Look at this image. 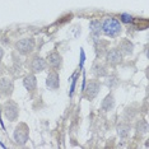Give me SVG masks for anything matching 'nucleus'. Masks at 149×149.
Instances as JSON below:
<instances>
[{"instance_id": "f257e3e1", "label": "nucleus", "mask_w": 149, "mask_h": 149, "mask_svg": "<svg viewBox=\"0 0 149 149\" xmlns=\"http://www.w3.org/2000/svg\"><path fill=\"white\" fill-rule=\"evenodd\" d=\"M102 32L106 36L110 37H116L121 32V24L117 19L115 18H107L102 24Z\"/></svg>"}, {"instance_id": "f03ea898", "label": "nucleus", "mask_w": 149, "mask_h": 149, "mask_svg": "<svg viewBox=\"0 0 149 149\" xmlns=\"http://www.w3.org/2000/svg\"><path fill=\"white\" fill-rule=\"evenodd\" d=\"M35 38L32 37H27V38H22L15 43V50L21 55H29L33 50H35Z\"/></svg>"}, {"instance_id": "7ed1b4c3", "label": "nucleus", "mask_w": 149, "mask_h": 149, "mask_svg": "<svg viewBox=\"0 0 149 149\" xmlns=\"http://www.w3.org/2000/svg\"><path fill=\"white\" fill-rule=\"evenodd\" d=\"M3 112H4V116L8 118L9 121H15L19 115V107L14 101L8 100L3 104Z\"/></svg>"}, {"instance_id": "20e7f679", "label": "nucleus", "mask_w": 149, "mask_h": 149, "mask_svg": "<svg viewBox=\"0 0 149 149\" xmlns=\"http://www.w3.org/2000/svg\"><path fill=\"white\" fill-rule=\"evenodd\" d=\"M29 138V129L24 123L18 124L14 130V140L18 145H24Z\"/></svg>"}, {"instance_id": "39448f33", "label": "nucleus", "mask_w": 149, "mask_h": 149, "mask_svg": "<svg viewBox=\"0 0 149 149\" xmlns=\"http://www.w3.org/2000/svg\"><path fill=\"white\" fill-rule=\"evenodd\" d=\"M100 89H101V84L98 83L97 80H91V82L87 84V87L84 88V96H86L87 100L92 101L97 97Z\"/></svg>"}, {"instance_id": "423d86ee", "label": "nucleus", "mask_w": 149, "mask_h": 149, "mask_svg": "<svg viewBox=\"0 0 149 149\" xmlns=\"http://www.w3.org/2000/svg\"><path fill=\"white\" fill-rule=\"evenodd\" d=\"M46 69V60L42 59L41 56L35 55L29 61V70L35 74V73H41Z\"/></svg>"}, {"instance_id": "0eeeda50", "label": "nucleus", "mask_w": 149, "mask_h": 149, "mask_svg": "<svg viewBox=\"0 0 149 149\" xmlns=\"http://www.w3.org/2000/svg\"><path fill=\"white\" fill-rule=\"evenodd\" d=\"M123 61V54L117 49H110L106 52V63L111 66H116Z\"/></svg>"}, {"instance_id": "6e6552de", "label": "nucleus", "mask_w": 149, "mask_h": 149, "mask_svg": "<svg viewBox=\"0 0 149 149\" xmlns=\"http://www.w3.org/2000/svg\"><path fill=\"white\" fill-rule=\"evenodd\" d=\"M46 64H49V66L54 70H59L63 65V57L59 52L54 51L51 54L47 55V60H46Z\"/></svg>"}, {"instance_id": "1a4fd4ad", "label": "nucleus", "mask_w": 149, "mask_h": 149, "mask_svg": "<svg viewBox=\"0 0 149 149\" xmlns=\"http://www.w3.org/2000/svg\"><path fill=\"white\" fill-rule=\"evenodd\" d=\"M13 89H14V84L10 79L8 78H1L0 79V94L4 97H9L12 96Z\"/></svg>"}, {"instance_id": "9d476101", "label": "nucleus", "mask_w": 149, "mask_h": 149, "mask_svg": "<svg viewBox=\"0 0 149 149\" xmlns=\"http://www.w3.org/2000/svg\"><path fill=\"white\" fill-rule=\"evenodd\" d=\"M46 86L52 91H55L60 87V77L55 70L49 73V75H47V78H46Z\"/></svg>"}, {"instance_id": "9b49d317", "label": "nucleus", "mask_w": 149, "mask_h": 149, "mask_svg": "<svg viewBox=\"0 0 149 149\" xmlns=\"http://www.w3.org/2000/svg\"><path fill=\"white\" fill-rule=\"evenodd\" d=\"M23 84H24L26 89L32 94L36 91V88H37V79H36V77L33 75V74H28V75H26L24 79H23Z\"/></svg>"}, {"instance_id": "f8f14e48", "label": "nucleus", "mask_w": 149, "mask_h": 149, "mask_svg": "<svg viewBox=\"0 0 149 149\" xmlns=\"http://www.w3.org/2000/svg\"><path fill=\"white\" fill-rule=\"evenodd\" d=\"M133 49H134V45L129 41V40H123V41L118 43L117 50L123 54V55H130V54H133Z\"/></svg>"}, {"instance_id": "ddd939ff", "label": "nucleus", "mask_w": 149, "mask_h": 149, "mask_svg": "<svg viewBox=\"0 0 149 149\" xmlns=\"http://www.w3.org/2000/svg\"><path fill=\"white\" fill-rule=\"evenodd\" d=\"M107 47H108V42L107 41H104V40H97L96 43H94V49H96L97 57L103 56V54L106 52Z\"/></svg>"}, {"instance_id": "4468645a", "label": "nucleus", "mask_w": 149, "mask_h": 149, "mask_svg": "<svg viewBox=\"0 0 149 149\" xmlns=\"http://www.w3.org/2000/svg\"><path fill=\"white\" fill-rule=\"evenodd\" d=\"M113 104H115L113 96L110 93V94H107L106 98L103 100V102H102V110H103V111H110V110H112Z\"/></svg>"}, {"instance_id": "2eb2a0df", "label": "nucleus", "mask_w": 149, "mask_h": 149, "mask_svg": "<svg viewBox=\"0 0 149 149\" xmlns=\"http://www.w3.org/2000/svg\"><path fill=\"white\" fill-rule=\"evenodd\" d=\"M89 29L91 32H92L93 36H100L101 31H102V23H101L100 21H92L89 24Z\"/></svg>"}, {"instance_id": "dca6fc26", "label": "nucleus", "mask_w": 149, "mask_h": 149, "mask_svg": "<svg viewBox=\"0 0 149 149\" xmlns=\"http://www.w3.org/2000/svg\"><path fill=\"white\" fill-rule=\"evenodd\" d=\"M92 72H93V74L96 77H104V75H107V69H106V66H104V65H102V64H94Z\"/></svg>"}, {"instance_id": "f3484780", "label": "nucleus", "mask_w": 149, "mask_h": 149, "mask_svg": "<svg viewBox=\"0 0 149 149\" xmlns=\"http://www.w3.org/2000/svg\"><path fill=\"white\" fill-rule=\"evenodd\" d=\"M129 133H130V125L126 123H121L117 126V134L120 135L121 138H126Z\"/></svg>"}, {"instance_id": "a211bd4d", "label": "nucleus", "mask_w": 149, "mask_h": 149, "mask_svg": "<svg viewBox=\"0 0 149 149\" xmlns=\"http://www.w3.org/2000/svg\"><path fill=\"white\" fill-rule=\"evenodd\" d=\"M147 131H148V123H147V120L138 121V123H136V133L140 134V135H143V134L147 133Z\"/></svg>"}, {"instance_id": "6ab92c4d", "label": "nucleus", "mask_w": 149, "mask_h": 149, "mask_svg": "<svg viewBox=\"0 0 149 149\" xmlns=\"http://www.w3.org/2000/svg\"><path fill=\"white\" fill-rule=\"evenodd\" d=\"M117 82H118V80H117V78H116V75H112V77H110V78H108V80H107V82H106V86H108V87H115V86H116V84H117Z\"/></svg>"}, {"instance_id": "aec40b11", "label": "nucleus", "mask_w": 149, "mask_h": 149, "mask_svg": "<svg viewBox=\"0 0 149 149\" xmlns=\"http://www.w3.org/2000/svg\"><path fill=\"white\" fill-rule=\"evenodd\" d=\"M121 21H123L124 23H131L134 19H133V17L129 15V14H123L121 15Z\"/></svg>"}, {"instance_id": "412c9836", "label": "nucleus", "mask_w": 149, "mask_h": 149, "mask_svg": "<svg viewBox=\"0 0 149 149\" xmlns=\"http://www.w3.org/2000/svg\"><path fill=\"white\" fill-rule=\"evenodd\" d=\"M70 19H72V14H68V15H65V17H63V19H59V21H57L56 23H57V24H63V23L70 21Z\"/></svg>"}, {"instance_id": "4be33fe9", "label": "nucleus", "mask_w": 149, "mask_h": 149, "mask_svg": "<svg viewBox=\"0 0 149 149\" xmlns=\"http://www.w3.org/2000/svg\"><path fill=\"white\" fill-rule=\"evenodd\" d=\"M75 83H77V75L74 77V80H73V83H72V89H70V96H73L74 88H75Z\"/></svg>"}, {"instance_id": "5701e85b", "label": "nucleus", "mask_w": 149, "mask_h": 149, "mask_svg": "<svg viewBox=\"0 0 149 149\" xmlns=\"http://www.w3.org/2000/svg\"><path fill=\"white\" fill-rule=\"evenodd\" d=\"M3 56H4V50L0 47V61H1V59H3Z\"/></svg>"}]
</instances>
